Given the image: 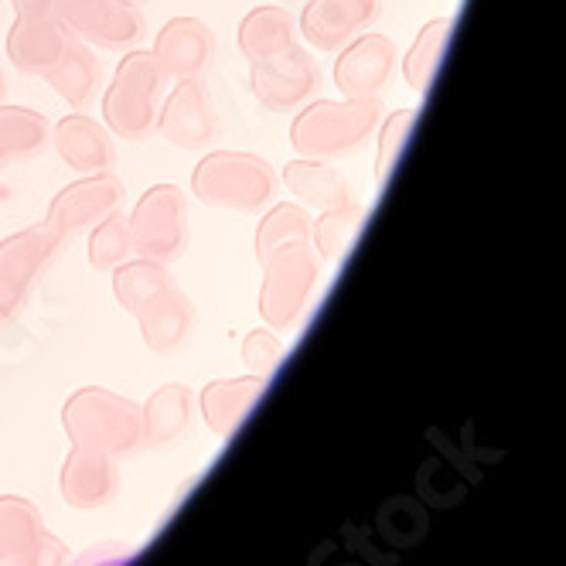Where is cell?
<instances>
[{
	"label": "cell",
	"instance_id": "1",
	"mask_svg": "<svg viewBox=\"0 0 566 566\" xmlns=\"http://www.w3.org/2000/svg\"><path fill=\"white\" fill-rule=\"evenodd\" d=\"M382 113L386 106L379 96L307 99L291 124V144L301 157L314 160H335L355 154L376 134Z\"/></svg>",
	"mask_w": 566,
	"mask_h": 566
},
{
	"label": "cell",
	"instance_id": "2",
	"mask_svg": "<svg viewBox=\"0 0 566 566\" xmlns=\"http://www.w3.org/2000/svg\"><path fill=\"white\" fill-rule=\"evenodd\" d=\"M191 195L201 206L256 216L276 195V171L253 150H209L191 171Z\"/></svg>",
	"mask_w": 566,
	"mask_h": 566
},
{
	"label": "cell",
	"instance_id": "3",
	"mask_svg": "<svg viewBox=\"0 0 566 566\" xmlns=\"http://www.w3.org/2000/svg\"><path fill=\"white\" fill-rule=\"evenodd\" d=\"M260 314L273 332H294L311 311L314 291L321 283V256L311 239H294L273 250L263 263Z\"/></svg>",
	"mask_w": 566,
	"mask_h": 566
},
{
	"label": "cell",
	"instance_id": "4",
	"mask_svg": "<svg viewBox=\"0 0 566 566\" xmlns=\"http://www.w3.org/2000/svg\"><path fill=\"white\" fill-rule=\"evenodd\" d=\"M165 72L150 52H127L119 59L113 83L103 90L106 130L127 144H140L157 130Z\"/></svg>",
	"mask_w": 566,
	"mask_h": 566
},
{
	"label": "cell",
	"instance_id": "5",
	"mask_svg": "<svg viewBox=\"0 0 566 566\" xmlns=\"http://www.w3.org/2000/svg\"><path fill=\"white\" fill-rule=\"evenodd\" d=\"M59 250L62 239L49 226H28L0 239V325L31 301Z\"/></svg>",
	"mask_w": 566,
	"mask_h": 566
},
{
	"label": "cell",
	"instance_id": "6",
	"mask_svg": "<svg viewBox=\"0 0 566 566\" xmlns=\"http://www.w3.org/2000/svg\"><path fill=\"white\" fill-rule=\"evenodd\" d=\"M127 222H130V239H134V256L168 266L188 247V201L178 185L147 188L137 198Z\"/></svg>",
	"mask_w": 566,
	"mask_h": 566
},
{
	"label": "cell",
	"instance_id": "7",
	"mask_svg": "<svg viewBox=\"0 0 566 566\" xmlns=\"http://www.w3.org/2000/svg\"><path fill=\"white\" fill-rule=\"evenodd\" d=\"M52 11L65 31L90 49H130L144 31V18L134 0H52Z\"/></svg>",
	"mask_w": 566,
	"mask_h": 566
},
{
	"label": "cell",
	"instance_id": "8",
	"mask_svg": "<svg viewBox=\"0 0 566 566\" xmlns=\"http://www.w3.org/2000/svg\"><path fill=\"white\" fill-rule=\"evenodd\" d=\"M116 209H124V181H119L113 171L83 175L52 198L45 226L62 242H69L75 232L93 229L96 222H103Z\"/></svg>",
	"mask_w": 566,
	"mask_h": 566
},
{
	"label": "cell",
	"instance_id": "9",
	"mask_svg": "<svg viewBox=\"0 0 566 566\" xmlns=\"http://www.w3.org/2000/svg\"><path fill=\"white\" fill-rule=\"evenodd\" d=\"M65 423L75 440L96 443V448H127L140 433L137 407L106 389H83L69 399Z\"/></svg>",
	"mask_w": 566,
	"mask_h": 566
},
{
	"label": "cell",
	"instance_id": "10",
	"mask_svg": "<svg viewBox=\"0 0 566 566\" xmlns=\"http://www.w3.org/2000/svg\"><path fill=\"white\" fill-rule=\"evenodd\" d=\"M72 34L52 11V0L14 8V24L8 31V59L24 75H45L69 49Z\"/></svg>",
	"mask_w": 566,
	"mask_h": 566
},
{
	"label": "cell",
	"instance_id": "11",
	"mask_svg": "<svg viewBox=\"0 0 566 566\" xmlns=\"http://www.w3.org/2000/svg\"><path fill=\"white\" fill-rule=\"evenodd\" d=\"M317 86L321 69L301 45H291L287 52L250 65V90L273 113L301 109L317 93Z\"/></svg>",
	"mask_w": 566,
	"mask_h": 566
},
{
	"label": "cell",
	"instance_id": "12",
	"mask_svg": "<svg viewBox=\"0 0 566 566\" xmlns=\"http://www.w3.org/2000/svg\"><path fill=\"white\" fill-rule=\"evenodd\" d=\"M157 130L178 150H201L219 137V116L206 83L198 78H178L175 93L160 103Z\"/></svg>",
	"mask_w": 566,
	"mask_h": 566
},
{
	"label": "cell",
	"instance_id": "13",
	"mask_svg": "<svg viewBox=\"0 0 566 566\" xmlns=\"http://www.w3.org/2000/svg\"><path fill=\"white\" fill-rule=\"evenodd\" d=\"M396 62L399 52L392 38L379 31H361L335 59V86L345 99L382 96V90L392 83Z\"/></svg>",
	"mask_w": 566,
	"mask_h": 566
},
{
	"label": "cell",
	"instance_id": "14",
	"mask_svg": "<svg viewBox=\"0 0 566 566\" xmlns=\"http://www.w3.org/2000/svg\"><path fill=\"white\" fill-rule=\"evenodd\" d=\"M382 14V0H307L301 34L314 52H342L352 38L369 31Z\"/></svg>",
	"mask_w": 566,
	"mask_h": 566
},
{
	"label": "cell",
	"instance_id": "15",
	"mask_svg": "<svg viewBox=\"0 0 566 566\" xmlns=\"http://www.w3.org/2000/svg\"><path fill=\"white\" fill-rule=\"evenodd\" d=\"M150 55L165 78H198L216 59V34L201 18H171L157 31Z\"/></svg>",
	"mask_w": 566,
	"mask_h": 566
},
{
	"label": "cell",
	"instance_id": "16",
	"mask_svg": "<svg viewBox=\"0 0 566 566\" xmlns=\"http://www.w3.org/2000/svg\"><path fill=\"white\" fill-rule=\"evenodd\" d=\"M49 144L55 147V154L65 160V165L78 175H99L113 168V134L106 130V124L86 116L83 109L62 116L59 124L49 134Z\"/></svg>",
	"mask_w": 566,
	"mask_h": 566
},
{
	"label": "cell",
	"instance_id": "17",
	"mask_svg": "<svg viewBox=\"0 0 566 566\" xmlns=\"http://www.w3.org/2000/svg\"><path fill=\"white\" fill-rule=\"evenodd\" d=\"M134 317L140 321V335H144L147 348L157 355H168V352L181 348L185 338L191 335L195 307H191L185 291H178L175 283H168V287L160 294H154Z\"/></svg>",
	"mask_w": 566,
	"mask_h": 566
},
{
	"label": "cell",
	"instance_id": "18",
	"mask_svg": "<svg viewBox=\"0 0 566 566\" xmlns=\"http://www.w3.org/2000/svg\"><path fill=\"white\" fill-rule=\"evenodd\" d=\"M283 185H287L297 206H304L307 212H325L355 198L348 178L338 168H332L328 160L314 157H297L291 165H283Z\"/></svg>",
	"mask_w": 566,
	"mask_h": 566
},
{
	"label": "cell",
	"instance_id": "19",
	"mask_svg": "<svg viewBox=\"0 0 566 566\" xmlns=\"http://www.w3.org/2000/svg\"><path fill=\"white\" fill-rule=\"evenodd\" d=\"M49 78V86L78 113V109H90L99 96H103V65L93 55V49L86 42L72 38L65 55L42 75Z\"/></svg>",
	"mask_w": 566,
	"mask_h": 566
},
{
	"label": "cell",
	"instance_id": "20",
	"mask_svg": "<svg viewBox=\"0 0 566 566\" xmlns=\"http://www.w3.org/2000/svg\"><path fill=\"white\" fill-rule=\"evenodd\" d=\"M291 45H297V21L287 8L276 4L253 8L239 24V52L250 65L287 52Z\"/></svg>",
	"mask_w": 566,
	"mask_h": 566
},
{
	"label": "cell",
	"instance_id": "21",
	"mask_svg": "<svg viewBox=\"0 0 566 566\" xmlns=\"http://www.w3.org/2000/svg\"><path fill=\"white\" fill-rule=\"evenodd\" d=\"M52 124L45 113L31 106H0V171H8L18 160H31L49 147Z\"/></svg>",
	"mask_w": 566,
	"mask_h": 566
},
{
	"label": "cell",
	"instance_id": "22",
	"mask_svg": "<svg viewBox=\"0 0 566 566\" xmlns=\"http://www.w3.org/2000/svg\"><path fill=\"white\" fill-rule=\"evenodd\" d=\"M361 226H366V206H358L352 198L345 206L325 209V212H317V219H311V247L321 260L338 263L352 250Z\"/></svg>",
	"mask_w": 566,
	"mask_h": 566
},
{
	"label": "cell",
	"instance_id": "23",
	"mask_svg": "<svg viewBox=\"0 0 566 566\" xmlns=\"http://www.w3.org/2000/svg\"><path fill=\"white\" fill-rule=\"evenodd\" d=\"M451 31H454V21L451 18H433L420 28V34L413 38V45L402 59V75H407V86L420 96L430 93L433 78H437V69H440V59L451 45Z\"/></svg>",
	"mask_w": 566,
	"mask_h": 566
},
{
	"label": "cell",
	"instance_id": "24",
	"mask_svg": "<svg viewBox=\"0 0 566 566\" xmlns=\"http://www.w3.org/2000/svg\"><path fill=\"white\" fill-rule=\"evenodd\" d=\"M109 273H113V297L127 314H137L154 294H160L168 283H175L165 263H154L144 256H130L127 263H119Z\"/></svg>",
	"mask_w": 566,
	"mask_h": 566
},
{
	"label": "cell",
	"instance_id": "25",
	"mask_svg": "<svg viewBox=\"0 0 566 566\" xmlns=\"http://www.w3.org/2000/svg\"><path fill=\"white\" fill-rule=\"evenodd\" d=\"M263 389V376L256 379H222V382H212L201 396V407H206V417L209 423L219 430V433H229L247 410L253 407V399L260 396Z\"/></svg>",
	"mask_w": 566,
	"mask_h": 566
},
{
	"label": "cell",
	"instance_id": "26",
	"mask_svg": "<svg viewBox=\"0 0 566 566\" xmlns=\"http://www.w3.org/2000/svg\"><path fill=\"white\" fill-rule=\"evenodd\" d=\"M294 239H311V212L297 206V201H280V206H273L256 226V235H253L256 263H263L273 250H280L283 242H294Z\"/></svg>",
	"mask_w": 566,
	"mask_h": 566
},
{
	"label": "cell",
	"instance_id": "27",
	"mask_svg": "<svg viewBox=\"0 0 566 566\" xmlns=\"http://www.w3.org/2000/svg\"><path fill=\"white\" fill-rule=\"evenodd\" d=\"M130 256H134L130 222H127L124 209H116L90 229V266L99 273H109L119 263H127Z\"/></svg>",
	"mask_w": 566,
	"mask_h": 566
},
{
	"label": "cell",
	"instance_id": "28",
	"mask_svg": "<svg viewBox=\"0 0 566 566\" xmlns=\"http://www.w3.org/2000/svg\"><path fill=\"white\" fill-rule=\"evenodd\" d=\"M417 127V109H396V113H382L379 119V147H376V191H382L396 171V160L407 147L410 134Z\"/></svg>",
	"mask_w": 566,
	"mask_h": 566
},
{
	"label": "cell",
	"instance_id": "29",
	"mask_svg": "<svg viewBox=\"0 0 566 566\" xmlns=\"http://www.w3.org/2000/svg\"><path fill=\"white\" fill-rule=\"evenodd\" d=\"M188 389L185 386H165L160 392H154V399L147 402V427L157 433H171L175 427L185 423L188 417Z\"/></svg>",
	"mask_w": 566,
	"mask_h": 566
},
{
	"label": "cell",
	"instance_id": "30",
	"mask_svg": "<svg viewBox=\"0 0 566 566\" xmlns=\"http://www.w3.org/2000/svg\"><path fill=\"white\" fill-rule=\"evenodd\" d=\"M283 355V342L270 332V328H256L242 342V358L256 376H270L276 369V361Z\"/></svg>",
	"mask_w": 566,
	"mask_h": 566
},
{
	"label": "cell",
	"instance_id": "31",
	"mask_svg": "<svg viewBox=\"0 0 566 566\" xmlns=\"http://www.w3.org/2000/svg\"><path fill=\"white\" fill-rule=\"evenodd\" d=\"M14 8H24V4H42V0H11Z\"/></svg>",
	"mask_w": 566,
	"mask_h": 566
},
{
	"label": "cell",
	"instance_id": "32",
	"mask_svg": "<svg viewBox=\"0 0 566 566\" xmlns=\"http://www.w3.org/2000/svg\"><path fill=\"white\" fill-rule=\"evenodd\" d=\"M0 96H4V72H0Z\"/></svg>",
	"mask_w": 566,
	"mask_h": 566
},
{
	"label": "cell",
	"instance_id": "33",
	"mask_svg": "<svg viewBox=\"0 0 566 566\" xmlns=\"http://www.w3.org/2000/svg\"><path fill=\"white\" fill-rule=\"evenodd\" d=\"M134 4H140V0H134Z\"/></svg>",
	"mask_w": 566,
	"mask_h": 566
}]
</instances>
